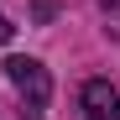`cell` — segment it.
Wrapping results in <instances>:
<instances>
[{"instance_id": "obj_1", "label": "cell", "mask_w": 120, "mask_h": 120, "mask_svg": "<svg viewBox=\"0 0 120 120\" xmlns=\"http://www.w3.org/2000/svg\"><path fill=\"white\" fill-rule=\"evenodd\" d=\"M5 78L16 84V94H21V120H42V110H47V99H52V78H47V68L37 63V57H5Z\"/></svg>"}, {"instance_id": "obj_2", "label": "cell", "mask_w": 120, "mask_h": 120, "mask_svg": "<svg viewBox=\"0 0 120 120\" xmlns=\"http://www.w3.org/2000/svg\"><path fill=\"white\" fill-rule=\"evenodd\" d=\"M78 120H120V89L110 78H89L78 89Z\"/></svg>"}, {"instance_id": "obj_3", "label": "cell", "mask_w": 120, "mask_h": 120, "mask_svg": "<svg viewBox=\"0 0 120 120\" xmlns=\"http://www.w3.org/2000/svg\"><path fill=\"white\" fill-rule=\"evenodd\" d=\"M11 31H16V26L5 21V11H0V42H11Z\"/></svg>"}]
</instances>
